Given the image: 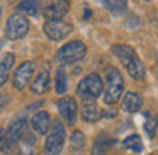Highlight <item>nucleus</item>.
I'll use <instances>...</instances> for the list:
<instances>
[{"label":"nucleus","mask_w":158,"mask_h":155,"mask_svg":"<svg viewBox=\"0 0 158 155\" xmlns=\"http://www.w3.org/2000/svg\"><path fill=\"white\" fill-rule=\"evenodd\" d=\"M112 53L121 60V63L126 67L127 73H129L134 80H144L143 62H141L139 56L136 55L134 48H131L129 45H114L112 46Z\"/></svg>","instance_id":"1"},{"label":"nucleus","mask_w":158,"mask_h":155,"mask_svg":"<svg viewBox=\"0 0 158 155\" xmlns=\"http://www.w3.org/2000/svg\"><path fill=\"white\" fill-rule=\"evenodd\" d=\"M124 90V80L121 72L116 67H107L106 72V92H104V101L106 104L112 106L121 99V94Z\"/></svg>","instance_id":"2"},{"label":"nucleus","mask_w":158,"mask_h":155,"mask_svg":"<svg viewBox=\"0 0 158 155\" xmlns=\"http://www.w3.org/2000/svg\"><path fill=\"white\" fill-rule=\"evenodd\" d=\"M65 138H66L65 124L58 119H53L51 130H49L44 143V155H60L63 145H65Z\"/></svg>","instance_id":"3"},{"label":"nucleus","mask_w":158,"mask_h":155,"mask_svg":"<svg viewBox=\"0 0 158 155\" xmlns=\"http://www.w3.org/2000/svg\"><path fill=\"white\" fill-rule=\"evenodd\" d=\"M85 53H87V46L82 41H70L58 50L56 62L60 65H72V63L82 60L85 56Z\"/></svg>","instance_id":"4"},{"label":"nucleus","mask_w":158,"mask_h":155,"mask_svg":"<svg viewBox=\"0 0 158 155\" xmlns=\"http://www.w3.org/2000/svg\"><path fill=\"white\" fill-rule=\"evenodd\" d=\"M104 90V82L100 79V75L97 73H90L87 75L77 87V94L82 99H97Z\"/></svg>","instance_id":"5"},{"label":"nucleus","mask_w":158,"mask_h":155,"mask_svg":"<svg viewBox=\"0 0 158 155\" xmlns=\"http://www.w3.org/2000/svg\"><path fill=\"white\" fill-rule=\"evenodd\" d=\"M26 131H27V119L26 118H17V119L10 121L7 131H5V148L7 150L15 148Z\"/></svg>","instance_id":"6"},{"label":"nucleus","mask_w":158,"mask_h":155,"mask_svg":"<svg viewBox=\"0 0 158 155\" xmlns=\"http://www.w3.org/2000/svg\"><path fill=\"white\" fill-rule=\"evenodd\" d=\"M29 31V21L26 19V15L22 14H12L7 21L5 26V36L9 39H21L27 34Z\"/></svg>","instance_id":"7"},{"label":"nucleus","mask_w":158,"mask_h":155,"mask_svg":"<svg viewBox=\"0 0 158 155\" xmlns=\"http://www.w3.org/2000/svg\"><path fill=\"white\" fill-rule=\"evenodd\" d=\"M72 24L65 21H46L44 22V32L53 41H61L72 32Z\"/></svg>","instance_id":"8"},{"label":"nucleus","mask_w":158,"mask_h":155,"mask_svg":"<svg viewBox=\"0 0 158 155\" xmlns=\"http://www.w3.org/2000/svg\"><path fill=\"white\" fill-rule=\"evenodd\" d=\"M58 111L61 114L63 121H65L68 126H73L77 123V116H78V106H77V101L73 97H61L58 101Z\"/></svg>","instance_id":"9"},{"label":"nucleus","mask_w":158,"mask_h":155,"mask_svg":"<svg viewBox=\"0 0 158 155\" xmlns=\"http://www.w3.org/2000/svg\"><path fill=\"white\" fill-rule=\"evenodd\" d=\"M34 68H36L34 62H24L21 67H17V70H15V73H14V79H12L15 89H19V90L26 89V85H27L32 79Z\"/></svg>","instance_id":"10"},{"label":"nucleus","mask_w":158,"mask_h":155,"mask_svg":"<svg viewBox=\"0 0 158 155\" xmlns=\"http://www.w3.org/2000/svg\"><path fill=\"white\" fill-rule=\"evenodd\" d=\"M70 11V2L68 0H56L51 5H48L44 11L46 21H61V17Z\"/></svg>","instance_id":"11"},{"label":"nucleus","mask_w":158,"mask_h":155,"mask_svg":"<svg viewBox=\"0 0 158 155\" xmlns=\"http://www.w3.org/2000/svg\"><path fill=\"white\" fill-rule=\"evenodd\" d=\"M31 126L36 133L48 135L49 130H51V118H49V114L46 113V111H39V113H36L34 116H32Z\"/></svg>","instance_id":"12"},{"label":"nucleus","mask_w":158,"mask_h":155,"mask_svg":"<svg viewBox=\"0 0 158 155\" xmlns=\"http://www.w3.org/2000/svg\"><path fill=\"white\" fill-rule=\"evenodd\" d=\"M143 106V96L138 92H126L123 97V109L126 113H138Z\"/></svg>","instance_id":"13"},{"label":"nucleus","mask_w":158,"mask_h":155,"mask_svg":"<svg viewBox=\"0 0 158 155\" xmlns=\"http://www.w3.org/2000/svg\"><path fill=\"white\" fill-rule=\"evenodd\" d=\"M49 89V72L48 68H41L31 84V90L34 94H44Z\"/></svg>","instance_id":"14"},{"label":"nucleus","mask_w":158,"mask_h":155,"mask_svg":"<svg viewBox=\"0 0 158 155\" xmlns=\"http://www.w3.org/2000/svg\"><path fill=\"white\" fill-rule=\"evenodd\" d=\"M114 145V140L109 136L107 133H100L94 141V148H92V155H107L110 150V147Z\"/></svg>","instance_id":"15"},{"label":"nucleus","mask_w":158,"mask_h":155,"mask_svg":"<svg viewBox=\"0 0 158 155\" xmlns=\"http://www.w3.org/2000/svg\"><path fill=\"white\" fill-rule=\"evenodd\" d=\"M15 62L14 53H5L0 60V87H4V84L9 80V75H10L12 65Z\"/></svg>","instance_id":"16"},{"label":"nucleus","mask_w":158,"mask_h":155,"mask_svg":"<svg viewBox=\"0 0 158 155\" xmlns=\"http://www.w3.org/2000/svg\"><path fill=\"white\" fill-rule=\"evenodd\" d=\"M156 128H158V114L155 111H148L144 114V131L150 138H155Z\"/></svg>","instance_id":"17"},{"label":"nucleus","mask_w":158,"mask_h":155,"mask_svg":"<svg viewBox=\"0 0 158 155\" xmlns=\"http://www.w3.org/2000/svg\"><path fill=\"white\" fill-rule=\"evenodd\" d=\"M17 9L21 12H26L27 15H38L41 12V0H22Z\"/></svg>","instance_id":"18"},{"label":"nucleus","mask_w":158,"mask_h":155,"mask_svg":"<svg viewBox=\"0 0 158 155\" xmlns=\"http://www.w3.org/2000/svg\"><path fill=\"white\" fill-rule=\"evenodd\" d=\"M99 107L95 106L94 102H85L82 106V118L83 121H87V123H95L97 119H99Z\"/></svg>","instance_id":"19"},{"label":"nucleus","mask_w":158,"mask_h":155,"mask_svg":"<svg viewBox=\"0 0 158 155\" xmlns=\"http://www.w3.org/2000/svg\"><path fill=\"white\" fill-rule=\"evenodd\" d=\"M102 5L114 14H123L127 9V0H102Z\"/></svg>","instance_id":"20"},{"label":"nucleus","mask_w":158,"mask_h":155,"mask_svg":"<svg viewBox=\"0 0 158 155\" xmlns=\"http://www.w3.org/2000/svg\"><path fill=\"white\" fill-rule=\"evenodd\" d=\"M85 143H87V140H85V135L82 133V131H73V135H72V138H70V145H72V148H73V152H82L83 148H85Z\"/></svg>","instance_id":"21"},{"label":"nucleus","mask_w":158,"mask_h":155,"mask_svg":"<svg viewBox=\"0 0 158 155\" xmlns=\"http://www.w3.org/2000/svg\"><path fill=\"white\" fill-rule=\"evenodd\" d=\"M123 147L127 148V150H133V152H136V153H139V152L143 150V141H141V138L138 136V135H129V136L123 141Z\"/></svg>","instance_id":"22"},{"label":"nucleus","mask_w":158,"mask_h":155,"mask_svg":"<svg viewBox=\"0 0 158 155\" xmlns=\"http://www.w3.org/2000/svg\"><path fill=\"white\" fill-rule=\"evenodd\" d=\"M66 89H68V82H66V73L65 70L60 68L56 72V92L58 94H65Z\"/></svg>","instance_id":"23"},{"label":"nucleus","mask_w":158,"mask_h":155,"mask_svg":"<svg viewBox=\"0 0 158 155\" xmlns=\"http://www.w3.org/2000/svg\"><path fill=\"white\" fill-rule=\"evenodd\" d=\"M17 155H38L36 153V150L32 147H29V145H26L24 148H21V150H19V153Z\"/></svg>","instance_id":"24"},{"label":"nucleus","mask_w":158,"mask_h":155,"mask_svg":"<svg viewBox=\"0 0 158 155\" xmlns=\"http://www.w3.org/2000/svg\"><path fill=\"white\" fill-rule=\"evenodd\" d=\"M5 150V131L4 128H0V152Z\"/></svg>","instance_id":"25"},{"label":"nucleus","mask_w":158,"mask_h":155,"mask_svg":"<svg viewBox=\"0 0 158 155\" xmlns=\"http://www.w3.org/2000/svg\"><path fill=\"white\" fill-rule=\"evenodd\" d=\"M5 102H9V96L7 94H2V99H0V109L5 106Z\"/></svg>","instance_id":"26"},{"label":"nucleus","mask_w":158,"mask_h":155,"mask_svg":"<svg viewBox=\"0 0 158 155\" xmlns=\"http://www.w3.org/2000/svg\"><path fill=\"white\" fill-rule=\"evenodd\" d=\"M0 17H2V9H0Z\"/></svg>","instance_id":"27"},{"label":"nucleus","mask_w":158,"mask_h":155,"mask_svg":"<svg viewBox=\"0 0 158 155\" xmlns=\"http://www.w3.org/2000/svg\"><path fill=\"white\" fill-rule=\"evenodd\" d=\"M144 2H150V0H144Z\"/></svg>","instance_id":"28"},{"label":"nucleus","mask_w":158,"mask_h":155,"mask_svg":"<svg viewBox=\"0 0 158 155\" xmlns=\"http://www.w3.org/2000/svg\"><path fill=\"white\" fill-rule=\"evenodd\" d=\"M10 2H12V0H10Z\"/></svg>","instance_id":"29"},{"label":"nucleus","mask_w":158,"mask_h":155,"mask_svg":"<svg viewBox=\"0 0 158 155\" xmlns=\"http://www.w3.org/2000/svg\"><path fill=\"white\" fill-rule=\"evenodd\" d=\"M153 155H155V153H153Z\"/></svg>","instance_id":"30"}]
</instances>
